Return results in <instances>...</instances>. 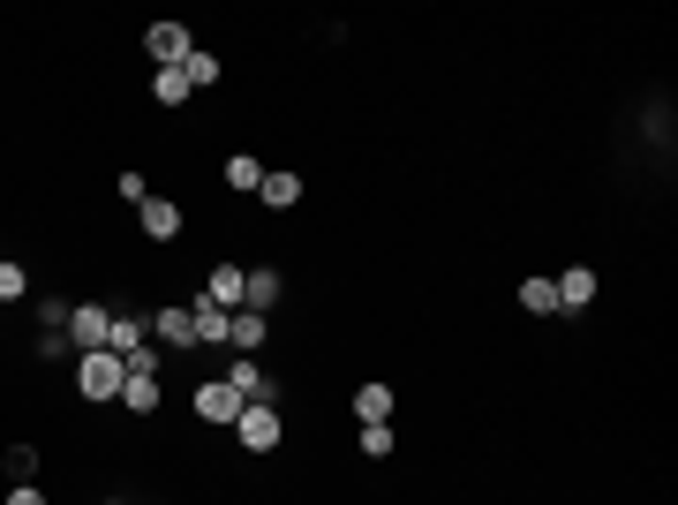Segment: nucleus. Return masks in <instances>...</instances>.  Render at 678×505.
I'll return each mask as SVG.
<instances>
[{
    "label": "nucleus",
    "instance_id": "1",
    "mask_svg": "<svg viewBox=\"0 0 678 505\" xmlns=\"http://www.w3.org/2000/svg\"><path fill=\"white\" fill-rule=\"evenodd\" d=\"M121 378H128V362L114 355V347L76 355V392H84V400H121Z\"/></svg>",
    "mask_w": 678,
    "mask_h": 505
},
{
    "label": "nucleus",
    "instance_id": "2",
    "mask_svg": "<svg viewBox=\"0 0 678 505\" xmlns=\"http://www.w3.org/2000/svg\"><path fill=\"white\" fill-rule=\"evenodd\" d=\"M234 438H242V453H272V445L287 438V422H279V408H264V400H256V408L234 415Z\"/></svg>",
    "mask_w": 678,
    "mask_h": 505
},
{
    "label": "nucleus",
    "instance_id": "3",
    "mask_svg": "<svg viewBox=\"0 0 678 505\" xmlns=\"http://www.w3.org/2000/svg\"><path fill=\"white\" fill-rule=\"evenodd\" d=\"M106 333H114V309H106V302H76V309H68V339H76L84 355H98Z\"/></svg>",
    "mask_w": 678,
    "mask_h": 505
},
{
    "label": "nucleus",
    "instance_id": "4",
    "mask_svg": "<svg viewBox=\"0 0 678 505\" xmlns=\"http://www.w3.org/2000/svg\"><path fill=\"white\" fill-rule=\"evenodd\" d=\"M144 53H151L159 69H181V61L197 53V39H189V23H151V31H144Z\"/></svg>",
    "mask_w": 678,
    "mask_h": 505
},
{
    "label": "nucleus",
    "instance_id": "5",
    "mask_svg": "<svg viewBox=\"0 0 678 505\" xmlns=\"http://www.w3.org/2000/svg\"><path fill=\"white\" fill-rule=\"evenodd\" d=\"M234 415H242V392H234L226 378L197 385V422H212V430H234Z\"/></svg>",
    "mask_w": 678,
    "mask_h": 505
},
{
    "label": "nucleus",
    "instance_id": "6",
    "mask_svg": "<svg viewBox=\"0 0 678 505\" xmlns=\"http://www.w3.org/2000/svg\"><path fill=\"white\" fill-rule=\"evenodd\" d=\"M189 325H197V347H226V333H234V317L219 309V302H189Z\"/></svg>",
    "mask_w": 678,
    "mask_h": 505
},
{
    "label": "nucleus",
    "instance_id": "7",
    "mask_svg": "<svg viewBox=\"0 0 678 505\" xmlns=\"http://www.w3.org/2000/svg\"><path fill=\"white\" fill-rule=\"evenodd\" d=\"M242 287H250V272H242V264H219L212 280H204V302H219V309L234 317V309H242Z\"/></svg>",
    "mask_w": 678,
    "mask_h": 505
},
{
    "label": "nucleus",
    "instance_id": "8",
    "mask_svg": "<svg viewBox=\"0 0 678 505\" xmlns=\"http://www.w3.org/2000/svg\"><path fill=\"white\" fill-rule=\"evenodd\" d=\"M551 287H558V309H589V302H595V272H589V264H565Z\"/></svg>",
    "mask_w": 678,
    "mask_h": 505
},
{
    "label": "nucleus",
    "instance_id": "9",
    "mask_svg": "<svg viewBox=\"0 0 678 505\" xmlns=\"http://www.w3.org/2000/svg\"><path fill=\"white\" fill-rule=\"evenodd\" d=\"M121 408L128 415H159V378H151V370H128L121 378Z\"/></svg>",
    "mask_w": 678,
    "mask_h": 505
},
{
    "label": "nucleus",
    "instance_id": "10",
    "mask_svg": "<svg viewBox=\"0 0 678 505\" xmlns=\"http://www.w3.org/2000/svg\"><path fill=\"white\" fill-rule=\"evenodd\" d=\"M144 234H151V242H173V234H181V204H173V197H144Z\"/></svg>",
    "mask_w": 678,
    "mask_h": 505
},
{
    "label": "nucleus",
    "instance_id": "11",
    "mask_svg": "<svg viewBox=\"0 0 678 505\" xmlns=\"http://www.w3.org/2000/svg\"><path fill=\"white\" fill-rule=\"evenodd\" d=\"M226 385H234V392H242V408H256V400H264V408H272V392H279V385L264 378V370H256L250 355H242V362H234V378H226Z\"/></svg>",
    "mask_w": 678,
    "mask_h": 505
},
{
    "label": "nucleus",
    "instance_id": "12",
    "mask_svg": "<svg viewBox=\"0 0 678 505\" xmlns=\"http://www.w3.org/2000/svg\"><path fill=\"white\" fill-rule=\"evenodd\" d=\"M264 333H272V325H264L256 309H234V333H226V347H234V355H256V347H264Z\"/></svg>",
    "mask_w": 678,
    "mask_h": 505
},
{
    "label": "nucleus",
    "instance_id": "13",
    "mask_svg": "<svg viewBox=\"0 0 678 505\" xmlns=\"http://www.w3.org/2000/svg\"><path fill=\"white\" fill-rule=\"evenodd\" d=\"M272 211H295L301 204V173H264V189H256Z\"/></svg>",
    "mask_w": 678,
    "mask_h": 505
},
{
    "label": "nucleus",
    "instance_id": "14",
    "mask_svg": "<svg viewBox=\"0 0 678 505\" xmlns=\"http://www.w3.org/2000/svg\"><path fill=\"white\" fill-rule=\"evenodd\" d=\"M226 189H234V197H256V189H264V167H256L250 151H234V159H226Z\"/></svg>",
    "mask_w": 678,
    "mask_h": 505
},
{
    "label": "nucleus",
    "instance_id": "15",
    "mask_svg": "<svg viewBox=\"0 0 678 505\" xmlns=\"http://www.w3.org/2000/svg\"><path fill=\"white\" fill-rule=\"evenodd\" d=\"M272 302H279V272H264V264H256V272H250V287H242V309H256V317H264Z\"/></svg>",
    "mask_w": 678,
    "mask_h": 505
},
{
    "label": "nucleus",
    "instance_id": "16",
    "mask_svg": "<svg viewBox=\"0 0 678 505\" xmlns=\"http://www.w3.org/2000/svg\"><path fill=\"white\" fill-rule=\"evenodd\" d=\"M354 422H392V385H362L354 392Z\"/></svg>",
    "mask_w": 678,
    "mask_h": 505
},
{
    "label": "nucleus",
    "instance_id": "17",
    "mask_svg": "<svg viewBox=\"0 0 678 505\" xmlns=\"http://www.w3.org/2000/svg\"><path fill=\"white\" fill-rule=\"evenodd\" d=\"M520 309L528 317H558V287L551 280H520Z\"/></svg>",
    "mask_w": 678,
    "mask_h": 505
},
{
    "label": "nucleus",
    "instance_id": "18",
    "mask_svg": "<svg viewBox=\"0 0 678 505\" xmlns=\"http://www.w3.org/2000/svg\"><path fill=\"white\" fill-rule=\"evenodd\" d=\"M151 325H159V339H167V347H197V325H189V309H159Z\"/></svg>",
    "mask_w": 678,
    "mask_h": 505
},
{
    "label": "nucleus",
    "instance_id": "19",
    "mask_svg": "<svg viewBox=\"0 0 678 505\" xmlns=\"http://www.w3.org/2000/svg\"><path fill=\"white\" fill-rule=\"evenodd\" d=\"M106 347H114V355H136V347H144V317H114V333H106Z\"/></svg>",
    "mask_w": 678,
    "mask_h": 505
},
{
    "label": "nucleus",
    "instance_id": "20",
    "mask_svg": "<svg viewBox=\"0 0 678 505\" xmlns=\"http://www.w3.org/2000/svg\"><path fill=\"white\" fill-rule=\"evenodd\" d=\"M181 76H189V91H204V84H219V53H204V45H197V53H189V61H181Z\"/></svg>",
    "mask_w": 678,
    "mask_h": 505
},
{
    "label": "nucleus",
    "instance_id": "21",
    "mask_svg": "<svg viewBox=\"0 0 678 505\" xmlns=\"http://www.w3.org/2000/svg\"><path fill=\"white\" fill-rule=\"evenodd\" d=\"M151 98H159V106H181V98H189V76H181V69H159V76H151Z\"/></svg>",
    "mask_w": 678,
    "mask_h": 505
},
{
    "label": "nucleus",
    "instance_id": "22",
    "mask_svg": "<svg viewBox=\"0 0 678 505\" xmlns=\"http://www.w3.org/2000/svg\"><path fill=\"white\" fill-rule=\"evenodd\" d=\"M392 445H400V438H392V422H362V453H370V461H384Z\"/></svg>",
    "mask_w": 678,
    "mask_h": 505
},
{
    "label": "nucleus",
    "instance_id": "23",
    "mask_svg": "<svg viewBox=\"0 0 678 505\" xmlns=\"http://www.w3.org/2000/svg\"><path fill=\"white\" fill-rule=\"evenodd\" d=\"M31 295V272L23 264H0V302H23Z\"/></svg>",
    "mask_w": 678,
    "mask_h": 505
},
{
    "label": "nucleus",
    "instance_id": "24",
    "mask_svg": "<svg viewBox=\"0 0 678 505\" xmlns=\"http://www.w3.org/2000/svg\"><path fill=\"white\" fill-rule=\"evenodd\" d=\"M8 475L31 483V475H39V453H31V445H8Z\"/></svg>",
    "mask_w": 678,
    "mask_h": 505
},
{
    "label": "nucleus",
    "instance_id": "25",
    "mask_svg": "<svg viewBox=\"0 0 678 505\" xmlns=\"http://www.w3.org/2000/svg\"><path fill=\"white\" fill-rule=\"evenodd\" d=\"M8 505H45V491H39V483H15V491H8Z\"/></svg>",
    "mask_w": 678,
    "mask_h": 505
},
{
    "label": "nucleus",
    "instance_id": "26",
    "mask_svg": "<svg viewBox=\"0 0 678 505\" xmlns=\"http://www.w3.org/2000/svg\"><path fill=\"white\" fill-rule=\"evenodd\" d=\"M106 505H121V498H106Z\"/></svg>",
    "mask_w": 678,
    "mask_h": 505
}]
</instances>
